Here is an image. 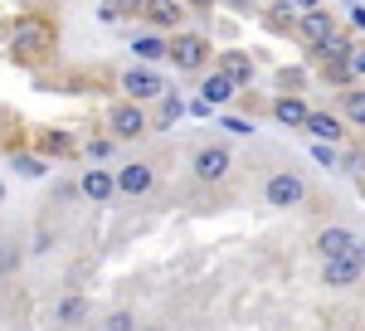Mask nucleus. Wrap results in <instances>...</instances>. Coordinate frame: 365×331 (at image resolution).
<instances>
[{
    "label": "nucleus",
    "instance_id": "f257e3e1",
    "mask_svg": "<svg viewBox=\"0 0 365 331\" xmlns=\"http://www.w3.org/2000/svg\"><path fill=\"white\" fill-rule=\"evenodd\" d=\"M5 44H10V54L20 58V63H39L44 54H54V29L39 15H20L10 25V34H5Z\"/></svg>",
    "mask_w": 365,
    "mask_h": 331
},
{
    "label": "nucleus",
    "instance_id": "f03ea898",
    "mask_svg": "<svg viewBox=\"0 0 365 331\" xmlns=\"http://www.w3.org/2000/svg\"><path fill=\"white\" fill-rule=\"evenodd\" d=\"M122 93H127V103H151V98H166V78L151 68V63H132V68H122Z\"/></svg>",
    "mask_w": 365,
    "mask_h": 331
},
{
    "label": "nucleus",
    "instance_id": "7ed1b4c3",
    "mask_svg": "<svg viewBox=\"0 0 365 331\" xmlns=\"http://www.w3.org/2000/svg\"><path fill=\"white\" fill-rule=\"evenodd\" d=\"M263 200H268L273 210H297V205L307 200V180H302L297 170H273L268 185H263Z\"/></svg>",
    "mask_w": 365,
    "mask_h": 331
},
{
    "label": "nucleus",
    "instance_id": "20e7f679",
    "mask_svg": "<svg viewBox=\"0 0 365 331\" xmlns=\"http://www.w3.org/2000/svg\"><path fill=\"white\" fill-rule=\"evenodd\" d=\"M190 166H195V175L205 185H220V180H229V170H234V151L220 146V141H210V146H200L195 156H190Z\"/></svg>",
    "mask_w": 365,
    "mask_h": 331
},
{
    "label": "nucleus",
    "instance_id": "39448f33",
    "mask_svg": "<svg viewBox=\"0 0 365 331\" xmlns=\"http://www.w3.org/2000/svg\"><path fill=\"white\" fill-rule=\"evenodd\" d=\"M365 277V253H331V258H322V282L327 287H356Z\"/></svg>",
    "mask_w": 365,
    "mask_h": 331
},
{
    "label": "nucleus",
    "instance_id": "423d86ee",
    "mask_svg": "<svg viewBox=\"0 0 365 331\" xmlns=\"http://www.w3.org/2000/svg\"><path fill=\"white\" fill-rule=\"evenodd\" d=\"M170 63H175L180 73H200V68L210 63V39H205V34H175V39H170Z\"/></svg>",
    "mask_w": 365,
    "mask_h": 331
},
{
    "label": "nucleus",
    "instance_id": "0eeeda50",
    "mask_svg": "<svg viewBox=\"0 0 365 331\" xmlns=\"http://www.w3.org/2000/svg\"><path fill=\"white\" fill-rule=\"evenodd\" d=\"M108 132H113V141H137L151 132V122H146V112L137 108V103H117L113 112H108Z\"/></svg>",
    "mask_w": 365,
    "mask_h": 331
},
{
    "label": "nucleus",
    "instance_id": "6e6552de",
    "mask_svg": "<svg viewBox=\"0 0 365 331\" xmlns=\"http://www.w3.org/2000/svg\"><path fill=\"white\" fill-rule=\"evenodd\" d=\"M297 34H302V44H307V49L327 44V39L336 34V20H331V10H302V15H297Z\"/></svg>",
    "mask_w": 365,
    "mask_h": 331
},
{
    "label": "nucleus",
    "instance_id": "1a4fd4ad",
    "mask_svg": "<svg viewBox=\"0 0 365 331\" xmlns=\"http://www.w3.org/2000/svg\"><path fill=\"white\" fill-rule=\"evenodd\" d=\"M78 195H83V200H93V205H108V200L117 195L113 170H103V166H88L83 175H78Z\"/></svg>",
    "mask_w": 365,
    "mask_h": 331
},
{
    "label": "nucleus",
    "instance_id": "9d476101",
    "mask_svg": "<svg viewBox=\"0 0 365 331\" xmlns=\"http://www.w3.org/2000/svg\"><path fill=\"white\" fill-rule=\"evenodd\" d=\"M113 180H117V195H146L156 185V170H151V161H132V166H122Z\"/></svg>",
    "mask_w": 365,
    "mask_h": 331
},
{
    "label": "nucleus",
    "instance_id": "9b49d317",
    "mask_svg": "<svg viewBox=\"0 0 365 331\" xmlns=\"http://www.w3.org/2000/svg\"><path fill=\"white\" fill-rule=\"evenodd\" d=\"M220 73L244 93V88L253 83V58L244 54V49H220Z\"/></svg>",
    "mask_w": 365,
    "mask_h": 331
},
{
    "label": "nucleus",
    "instance_id": "f8f14e48",
    "mask_svg": "<svg viewBox=\"0 0 365 331\" xmlns=\"http://www.w3.org/2000/svg\"><path fill=\"white\" fill-rule=\"evenodd\" d=\"M141 15L151 20V29H161V34H166V29H175L180 20H185V5H180V0H146V5H141Z\"/></svg>",
    "mask_w": 365,
    "mask_h": 331
},
{
    "label": "nucleus",
    "instance_id": "ddd939ff",
    "mask_svg": "<svg viewBox=\"0 0 365 331\" xmlns=\"http://www.w3.org/2000/svg\"><path fill=\"white\" fill-rule=\"evenodd\" d=\"M302 132H312L317 141H331V146H336V141L346 137V122H341V112H312Z\"/></svg>",
    "mask_w": 365,
    "mask_h": 331
},
{
    "label": "nucleus",
    "instance_id": "4468645a",
    "mask_svg": "<svg viewBox=\"0 0 365 331\" xmlns=\"http://www.w3.org/2000/svg\"><path fill=\"white\" fill-rule=\"evenodd\" d=\"M317 248H322V258H331V253H356V248H361V239H356L351 229L331 224V229H322V234H317Z\"/></svg>",
    "mask_w": 365,
    "mask_h": 331
},
{
    "label": "nucleus",
    "instance_id": "2eb2a0df",
    "mask_svg": "<svg viewBox=\"0 0 365 331\" xmlns=\"http://www.w3.org/2000/svg\"><path fill=\"white\" fill-rule=\"evenodd\" d=\"M273 117H278L282 127H307L312 108H307V103H302V98H292V93H282L278 103H273Z\"/></svg>",
    "mask_w": 365,
    "mask_h": 331
},
{
    "label": "nucleus",
    "instance_id": "dca6fc26",
    "mask_svg": "<svg viewBox=\"0 0 365 331\" xmlns=\"http://www.w3.org/2000/svg\"><path fill=\"white\" fill-rule=\"evenodd\" d=\"M88 297H78V292H68V297H58L54 302V322L58 327H78V322H88Z\"/></svg>",
    "mask_w": 365,
    "mask_h": 331
},
{
    "label": "nucleus",
    "instance_id": "f3484780",
    "mask_svg": "<svg viewBox=\"0 0 365 331\" xmlns=\"http://www.w3.org/2000/svg\"><path fill=\"white\" fill-rule=\"evenodd\" d=\"M341 122L365 127V88H341Z\"/></svg>",
    "mask_w": 365,
    "mask_h": 331
},
{
    "label": "nucleus",
    "instance_id": "a211bd4d",
    "mask_svg": "<svg viewBox=\"0 0 365 331\" xmlns=\"http://www.w3.org/2000/svg\"><path fill=\"white\" fill-rule=\"evenodd\" d=\"M234 93H239V88H234V83H229L225 73H220V68H215V73L205 78V88H200V98H205L210 108H225V103L234 98Z\"/></svg>",
    "mask_w": 365,
    "mask_h": 331
},
{
    "label": "nucleus",
    "instance_id": "6ab92c4d",
    "mask_svg": "<svg viewBox=\"0 0 365 331\" xmlns=\"http://www.w3.org/2000/svg\"><path fill=\"white\" fill-rule=\"evenodd\" d=\"M312 54L322 58V63H351V54H356V44H351L346 34H331V39H327V44H317Z\"/></svg>",
    "mask_w": 365,
    "mask_h": 331
},
{
    "label": "nucleus",
    "instance_id": "aec40b11",
    "mask_svg": "<svg viewBox=\"0 0 365 331\" xmlns=\"http://www.w3.org/2000/svg\"><path fill=\"white\" fill-rule=\"evenodd\" d=\"M132 54H137V63H156V58H170V44L161 34H141V39H132Z\"/></svg>",
    "mask_w": 365,
    "mask_h": 331
},
{
    "label": "nucleus",
    "instance_id": "412c9836",
    "mask_svg": "<svg viewBox=\"0 0 365 331\" xmlns=\"http://www.w3.org/2000/svg\"><path fill=\"white\" fill-rule=\"evenodd\" d=\"M39 151H44V156H73V137H68V132H44V137H39Z\"/></svg>",
    "mask_w": 365,
    "mask_h": 331
},
{
    "label": "nucleus",
    "instance_id": "4be33fe9",
    "mask_svg": "<svg viewBox=\"0 0 365 331\" xmlns=\"http://www.w3.org/2000/svg\"><path fill=\"white\" fill-rule=\"evenodd\" d=\"M141 5L146 0H108L103 5V20H132V15H141Z\"/></svg>",
    "mask_w": 365,
    "mask_h": 331
},
{
    "label": "nucleus",
    "instance_id": "5701e85b",
    "mask_svg": "<svg viewBox=\"0 0 365 331\" xmlns=\"http://www.w3.org/2000/svg\"><path fill=\"white\" fill-rule=\"evenodd\" d=\"M15 268H20V248L10 244V239H0V277L15 273Z\"/></svg>",
    "mask_w": 365,
    "mask_h": 331
},
{
    "label": "nucleus",
    "instance_id": "b1692460",
    "mask_svg": "<svg viewBox=\"0 0 365 331\" xmlns=\"http://www.w3.org/2000/svg\"><path fill=\"white\" fill-rule=\"evenodd\" d=\"M180 112H185V108H180V98H175V93H166V98H161V117H156V127H170Z\"/></svg>",
    "mask_w": 365,
    "mask_h": 331
},
{
    "label": "nucleus",
    "instance_id": "393cba45",
    "mask_svg": "<svg viewBox=\"0 0 365 331\" xmlns=\"http://www.w3.org/2000/svg\"><path fill=\"white\" fill-rule=\"evenodd\" d=\"M15 166H20V175H29V180H39L49 166H44V156H15Z\"/></svg>",
    "mask_w": 365,
    "mask_h": 331
},
{
    "label": "nucleus",
    "instance_id": "a878e982",
    "mask_svg": "<svg viewBox=\"0 0 365 331\" xmlns=\"http://www.w3.org/2000/svg\"><path fill=\"white\" fill-rule=\"evenodd\" d=\"M103 331H137V322H132V312H108Z\"/></svg>",
    "mask_w": 365,
    "mask_h": 331
},
{
    "label": "nucleus",
    "instance_id": "bb28decb",
    "mask_svg": "<svg viewBox=\"0 0 365 331\" xmlns=\"http://www.w3.org/2000/svg\"><path fill=\"white\" fill-rule=\"evenodd\" d=\"M312 161L317 166H336V146H331V141H317V146H312Z\"/></svg>",
    "mask_w": 365,
    "mask_h": 331
},
{
    "label": "nucleus",
    "instance_id": "cd10ccee",
    "mask_svg": "<svg viewBox=\"0 0 365 331\" xmlns=\"http://www.w3.org/2000/svg\"><path fill=\"white\" fill-rule=\"evenodd\" d=\"M327 78L336 83V88H346V83L356 78V73H351V63H327Z\"/></svg>",
    "mask_w": 365,
    "mask_h": 331
},
{
    "label": "nucleus",
    "instance_id": "c85d7f7f",
    "mask_svg": "<svg viewBox=\"0 0 365 331\" xmlns=\"http://www.w3.org/2000/svg\"><path fill=\"white\" fill-rule=\"evenodd\" d=\"M225 127L234 132V137H249V132H253V122H249V117H225Z\"/></svg>",
    "mask_w": 365,
    "mask_h": 331
},
{
    "label": "nucleus",
    "instance_id": "c756f323",
    "mask_svg": "<svg viewBox=\"0 0 365 331\" xmlns=\"http://www.w3.org/2000/svg\"><path fill=\"white\" fill-rule=\"evenodd\" d=\"M108 151H113V141H108V137H98V141H88V156H108Z\"/></svg>",
    "mask_w": 365,
    "mask_h": 331
},
{
    "label": "nucleus",
    "instance_id": "7c9ffc66",
    "mask_svg": "<svg viewBox=\"0 0 365 331\" xmlns=\"http://www.w3.org/2000/svg\"><path fill=\"white\" fill-rule=\"evenodd\" d=\"M351 73H356V78H365V49H356V54H351Z\"/></svg>",
    "mask_w": 365,
    "mask_h": 331
},
{
    "label": "nucleus",
    "instance_id": "2f4dec72",
    "mask_svg": "<svg viewBox=\"0 0 365 331\" xmlns=\"http://www.w3.org/2000/svg\"><path fill=\"white\" fill-rule=\"evenodd\" d=\"M292 10H317V0H292Z\"/></svg>",
    "mask_w": 365,
    "mask_h": 331
},
{
    "label": "nucleus",
    "instance_id": "473e14b6",
    "mask_svg": "<svg viewBox=\"0 0 365 331\" xmlns=\"http://www.w3.org/2000/svg\"><path fill=\"white\" fill-rule=\"evenodd\" d=\"M34 5H58V0H34Z\"/></svg>",
    "mask_w": 365,
    "mask_h": 331
},
{
    "label": "nucleus",
    "instance_id": "72a5a7b5",
    "mask_svg": "<svg viewBox=\"0 0 365 331\" xmlns=\"http://www.w3.org/2000/svg\"><path fill=\"white\" fill-rule=\"evenodd\" d=\"M0 200H5V185H0Z\"/></svg>",
    "mask_w": 365,
    "mask_h": 331
}]
</instances>
